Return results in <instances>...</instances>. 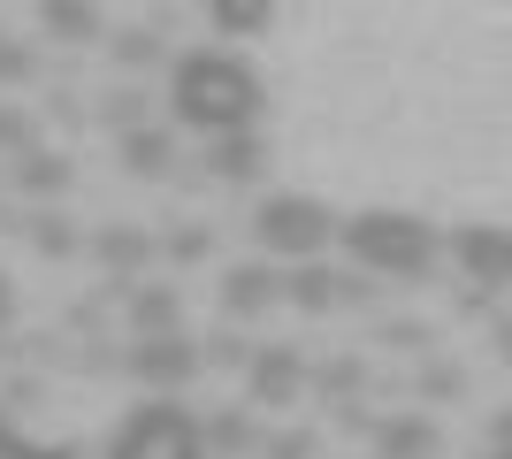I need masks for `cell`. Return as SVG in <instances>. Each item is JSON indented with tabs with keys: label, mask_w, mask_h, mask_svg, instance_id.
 Listing matches in <instances>:
<instances>
[{
	"label": "cell",
	"mask_w": 512,
	"mask_h": 459,
	"mask_svg": "<svg viewBox=\"0 0 512 459\" xmlns=\"http://www.w3.org/2000/svg\"><path fill=\"white\" fill-rule=\"evenodd\" d=\"M169 108H176V123H192V131H207V138L260 131L268 85H260L253 62H237L222 46H199V54H184V62L169 69Z\"/></svg>",
	"instance_id": "6da1fadb"
},
{
	"label": "cell",
	"mask_w": 512,
	"mask_h": 459,
	"mask_svg": "<svg viewBox=\"0 0 512 459\" xmlns=\"http://www.w3.org/2000/svg\"><path fill=\"white\" fill-rule=\"evenodd\" d=\"M337 245L352 253V268H367V276H428L436 253H444L436 222L406 215V207H360V215H344Z\"/></svg>",
	"instance_id": "7a4b0ae2"
},
{
	"label": "cell",
	"mask_w": 512,
	"mask_h": 459,
	"mask_svg": "<svg viewBox=\"0 0 512 459\" xmlns=\"http://www.w3.org/2000/svg\"><path fill=\"white\" fill-rule=\"evenodd\" d=\"M253 238H260V253H276V261H321V245L337 238V215H329V199H314V192H276V199H260Z\"/></svg>",
	"instance_id": "3957f363"
},
{
	"label": "cell",
	"mask_w": 512,
	"mask_h": 459,
	"mask_svg": "<svg viewBox=\"0 0 512 459\" xmlns=\"http://www.w3.org/2000/svg\"><path fill=\"white\" fill-rule=\"evenodd\" d=\"M107 459H207L199 414H184L176 398H146V406H138V414L115 429Z\"/></svg>",
	"instance_id": "277c9868"
},
{
	"label": "cell",
	"mask_w": 512,
	"mask_h": 459,
	"mask_svg": "<svg viewBox=\"0 0 512 459\" xmlns=\"http://www.w3.org/2000/svg\"><path fill=\"white\" fill-rule=\"evenodd\" d=\"M451 261L467 268V284L490 299V291H512V230L505 222H459L451 230Z\"/></svg>",
	"instance_id": "5b68a950"
},
{
	"label": "cell",
	"mask_w": 512,
	"mask_h": 459,
	"mask_svg": "<svg viewBox=\"0 0 512 459\" xmlns=\"http://www.w3.org/2000/svg\"><path fill=\"white\" fill-rule=\"evenodd\" d=\"M199 368H207V360H199V345L184 337V329H169V337H138V352H130V375L153 383L161 398H176Z\"/></svg>",
	"instance_id": "8992f818"
},
{
	"label": "cell",
	"mask_w": 512,
	"mask_h": 459,
	"mask_svg": "<svg viewBox=\"0 0 512 459\" xmlns=\"http://www.w3.org/2000/svg\"><path fill=\"white\" fill-rule=\"evenodd\" d=\"M245 391H253V406H299V391H306L299 345H260L245 360Z\"/></svg>",
	"instance_id": "52a82bcc"
},
{
	"label": "cell",
	"mask_w": 512,
	"mask_h": 459,
	"mask_svg": "<svg viewBox=\"0 0 512 459\" xmlns=\"http://www.w3.org/2000/svg\"><path fill=\"white\" fill-rule=\"evenodd\" d=\"M283 299L299 306V314H337L344 299H367V284H360V276H337V268H321V261H291Z\"/></svg>",
	"instance_id": "ba28073f"
},
{
	"label": "cell",
	"mask_w": 512,
	"mask_h": 459,
	"mask_svg": "<svg viewBox=\"0 0 512 459\" xmlns=\"http://www.w3.org/2000/svg\"><path fill=\"white\" fill-rule=\"evenodd\" d=\"M276 299H283V276L268 261H245V268L222 276V314H230V322H253V314H268Z\"/></svg>",
	"instance_id": "9c48e42d"
},
{
	"label": "cell",
	"mask_w": 512,
	"mask_h": 459,
	"mask_svg": "<svg viewBox=\"0 0 512 459\" xmlns=\"http://www.w3.org/2000/svg\"><path fill=\"white\" fill-rule=\"evenodd\" d=\"M444 452V429L428 414H383L375 421V459H436Z\"/></svg>",
	"instance_id": "30bf717a"
},
{
	"label": "cell",
	"mask_w": 512,
	"mask_h": 459,
	"mask_svg": "<svg viewBox=\"0 0 512 459\" xmlns=\"http://www.w3.org/2000/svg\"><path fill=\"white\" fill-rule=\"evenodd\" d=\"M207 169L222 176V184H253V176H268V138L260 131H222L207 146Z\"/></svg>",
	"instance_id": "8fae6325"
},
{
	"label": "cell",
	"mask_w": 512,
	"mask_h": 459,
	"mask_svg": "<svg viewBox=\"0 0 512 459\" xmlns=\"http://www.w3.org/2000/svg\"><path fill=\"white\" fill-rule=\"evenodd\" d=\"M130 329H138V337H169V329H184V299H176L169 284H138V291H130Z\"/></svg>",
	"instance_id": "7c38bea8"
},
{
	"label": "cell",
	"mask_w": 512,
	"mask_h": 459,
	"mask_svg": "<svg viewBox=\"0 0 512 459\" xmlns=\"http://www.w3.org/2000/svg\"><path fill=\"white\" fill-rule=\"evenodd\" d=\"M39 23L62 46H92L100 39V8H92V0H39Z\"/></svg>",
	"instance_id": "4fadbf2b"
},
{
	"label": "cell",
	"mask_w": 512,
	"mask_h": 459,
	"mask_svg": "<svg viewBox=\"0 0 512 459\" xmlns=\"http://www.w3.org/2000/svg\"><path fill=\"white\" fill-rule=\"evenodd\" d=\"M199 437H207V452H230V459H245V452H260V421L253 414H237V406H222L214 421H199Z\"/></svg>",
	"instance_id": "5bb4252c"
},
{
	"label": "cell",
	"mask_w": 512,
	"mask_h": 459,
	"mask_svg": "<svg viewBox=\"0 0 512 459\" xmlns=\"http://www.w3.org/2000/svg\"><path fill=\"white\" fill-rule=\"evenodd\" d=\"M16 184H23L31 199H62L69 161H62V153H46V146H23V153H16Z\"/></svg>",
	"instance_id": "9a60e30c"
},
{
	"label": "cell",
	"mask_w": 512,
	"mask_h": 459,
	"mask_svg": "<svg viewBox=\"0 0 512 459\" xmlns=\"http://www.w3.org/2000/svg\"><path fill=\"white\" fill-rule=\"evenodd\" d=\"M92 253H100V268H115V276H138V268L153 261V238L115 222V230H100V238H92Z\"/></svg>",
	"instance_id": "2e32d148"
},
{
	"label": "cell",
	"mask_w": 512,
	"mask_h": 459,
	"mask_svg": "<svg viewBox=\"0 0 512 459\" xmlns=\"http://www.w3.org/2000/svg\"><path fill=\"white\" fill-rule=\"evenodd\" d=\"M169 161H176V138L169 131H146V123H130V131H123V169L169 176Z\"/></svg>",
	"instance_id": "e0dca14e"
},
{
	"label": "cell",
	"mask_w": 512,
	"mask_h": 459,
	"mask_svg": "<svg viewBox=\"0 0 512 459\" xmlns=\"http://www.w3.org/2000/svg\"><path fill=\"white\" fill-rule=\"evenodd\" d=\"M207 16H214L222 39H253V31L276 23V0H207Z\"/></svg>",
	"instance_id": "ac0fdd59"
},
{
	"label": "cell",
	"mask_w": 512,
	"mask_h": 459,
	"mask_svg": "<svg viewBox=\"0 0 512 459\" xmlns=\"http://www.w3.org/2000/svg\"><path fill=\"white\" fill-rule=\"evenodd\" d=\"M23 238L39 245L46 261H69V253H77V222H69V215H31V230H23Z\"/></svg>",
	"instance_id": "d6986e66"
},
{
	"label": "cell",
	"mask_w": 512,
	"mask_h": 459,
	"mask_svg": "<svg viewBox=\"0 0 512 459\" xmlns=\"http://www.w3.org/2000/svg\"><path fill=\"white\" fill-rule=\"evenodd\" d=\"M0 459H85V452H77V444H31L16 421L0 414Z\"/></svg>",
	"instance_id": "ffe728a7"
},
{
	"label": "cell",
	"mask_w": 512,
	"mask_h": 459,
	"mask_svg": "<svg viewBox=\"0 0 512 459\" xmlns=\"http://www.w3.org/2000/svg\"><path fill=\"white\" fill-rule=\"evenodd\" d=\"M260 459H314V437H306V429H283V437L260 444Z\"/></svg>",
	"instance_id": "44dd1931"
},
{
	"label": "cell",
	"mask_w": 512,
	"mask_h": 459,
	"mask_svg": "<svg viewBox=\"0 0 512 459\" xmlns=\"http://www.w3.org/2000/svg\"><path fill=\"white\" fill-rule=\"evenodd\" d=\"M214 253V230H176L169 238V261H207Z\"/></svg>",
	"instance_id": "7402d4cb"
},
{
	"label": "cell",
	"mask_w": 512,
	"mask_h": 459,
	"mask_svg": "<svg viewBox=\"0 0 512 459\" xmlns=\"http://www.w3.org/2000/svg\"><path fill=\"white\" fill-rule=\"evenodd\" d=\"M23 77H31V54L16 39H0V85H23Z\"/></svg>",
	"instance_id": "603a6c76"
},
{
	"label": "cell",
	"mask_w": 512,
	"mask_h": 459,
	"mask_svg": "<svg viewBox=\"0 0 512 459\" xmlns=\"http://www.w3.org/2000/svg\"><path fill=\"white\" fill-rule=\"evenodd\" d=\"M23 146H31V123L16 108H0V153H23Z\"/></svg>",
	"instance_id": "cb8c5ba5"
},
{
	"label": "cell",
	"mask_w": 512,
	"mask_h": 459,
	"mask_svg": "<svg viewBox=\"0 0 512 459\" xmlns=\"http://www.w3.org/2000/svg\"><path fill=\"white\" fill-rule=\"evenodd\" d=\"M115 54H123L130 69H138V62H153V31H123V39H115Z\"/></svg>",
	"instance_id": "d4e9b609"
},
{
	"label": "cell",
	"mask_w": 512,
	"mask_h": 459,
	"mask_svg": "<svg viewBox=\"0 0 512 459\" xmlns=\"http://www.w3.org/2000/svg\"><path fill=\"white\" fill-rule=\"evenodd\" d=\"M490 444H497V452H512V406H505V414L490 421Z\"/></svg>",
	"instance_id": "484cf974"
},
{
	"label": "cell",
	"mask_w": 512,
	"mask_h": 459,
	"mask_svg": "<svg viewBox=\"0 0 512 459\" xmlns=\"http://www.w3.org/2000/svg\"><path fill=\"white\" fill-rule=\"evenodd\" d=\"M16 322V284H8V276H0V329Z\"/></svg>",
	"instance_id": "4316f807"
},
{
	"label": "cell",
	"mask_w": 512,
	"mask_h": 459,
	"mask_svg": "<svg viewBox=\"0 0 512 459\" xmlns=\"http://www.w3.org/2000/svg\"><path fill=\"white\" fill-rule=\"evenodd\" d=\"M482 459H512V452H497V444H490V452H482Z\"/></svg>",
	"instance_id": "83f0119b"
}]
</instances>
